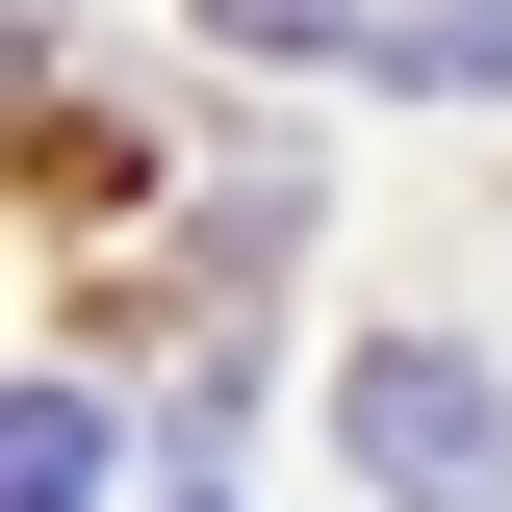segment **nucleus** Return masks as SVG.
<instances>
[{
    "mask_svg": "<svg viewBox=\"0 0 512 512\" xmlns=\"http://www.w3.org/2000/svg\"><path fill=\"white\" fill-rule=\"evenodd\" d=\"M333 436H359V487H384V512H512V384H487V359H436V333H384V359L333 384Z\"/></svg>",
    "mask_w": 512,
    "mask_h": 512,
    "instance_id": "1",
    "label": "nucleus"
},
{
    "mask_svg": "<svg viewBox=\"0 0 512 512\" xmlns=\"http://www.w3.org/2000/svg\"><path fill=\"white\" fill-rule=\"evenodd\" d=\"M0 512H103V410H77V384L0 410Z\"/></svg>",
    "mask_w": 512,
    "mask_h": 512,
    "instance_id": "2",
    "label": "nucleus"
},
{
    "mask_svg": "<svg viewBox=\"0 0 512 512\" xmlns=\"http://www.w3.org/2000/svg\"><path fill=\"white\" fill-rule=\"evenodd\" d=\"M384 77H436V103H487V77H512V0H410V26H384Z\"/></svg>",
    "mask_w": 512,
    "mask_h": 512,
    "instance_id": "3",
    "label": "nucleus"
},
{
    "mask_svg": "<svg viewBox=\"0 0 512 512\" xmlns=\"http://www.w3.org/2000/svg\"><path fill=\"white\" fill-rule=\"evenodd\" d=\"M205 26H231V52H333L359 0H205Z\"/></svg>",
    "mask_w": 512,
    "mask_h": 512,
    "instance_id": "4",
    "label": "nucleus"
}]
</instances>
